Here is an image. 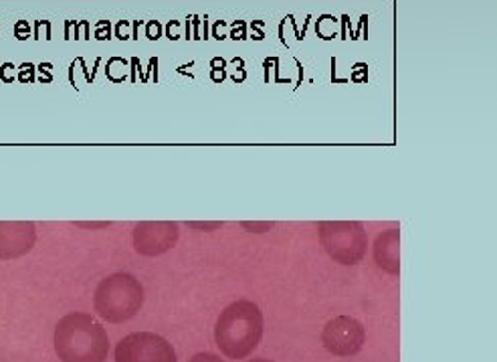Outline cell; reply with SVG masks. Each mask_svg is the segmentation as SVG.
Returning <instances> with one entry per match:
<instances>
[{
    "instance_id": "1",
    "label": "cell",
    "mask_w": 497,
    "mask_h": 362,
    "mask_svg": "<svg viewBox=\"0 0 497 362\" xmlns=\"http://www.w3.org/2000/svg\"><path fill=\"white\" fill-rule=\"evenodd\" d=\"M53 344L61 362H105L110 350L103 326L83 312L67 314L59 320Z\"/></svg>"
},
{
    "instance_id": "2",
    "label": "cell",
    "mask_w": 497,
    "mask_h": 362,
    "mask_svg": "<svg viewBox=\"0 0 497 362\" xmlns=\"http://www.w3.org/2000/svg\"><path fill=\"white\" fill-rule=\"evenodd\" d=\"M263 338V314L259 305L249 300H237L221 312L214 326V340L219 350L240 360L255 352Z\"/></svg>"
},
{
    "instance_id": "3",
    "label": "cell",
    "mask_w": 497,
    "mask_h": 362,
    "mask_svg": "<svg viewBox=\"0 0 497 362\" xmlns=\"http://www.w3.org/2000/svg\"><path fill=\"white\" fill-rule=\"evenodd\" d=\"M95 312L107 322H126L133 318L144 304V287L128 273L105 277L95 289Z\"/></svg>"
},
{
    "instance_id": "4",
    "label": "cell",
    "mask_w": 497,
    "mask_h": 362,
    "mask_svg": "<svg viewBox=\"0 0 497 362\" xmlns=\"http://www.w3.org/2000/svg\"><path fill=\"white\" fill-rule=\"evenodd\" d=\"M317 237L328 255L342 265H356L362 261L368 247L364 227L352 221L321 223L317 227Z\"/></svg>"
},
{
    "instance_id": "5",
    "label": "cell",
    "mask_w": 497,
    "mask_h": 362,
    "mask_svg": "<svg viewBox=\"0 0 497 362\" xmlns=\"http://www.w3.org/2000/svg\"><path fill=\"white\" fill-rule=\"evenodd\" d=\"M115 362H178L174 346L154 332H136L115 346Z\"/></svg>"
},
{
    "instance_id": "6",
    "label": "cell",
    "mask_w": 497,
    "mask_h": 362,
    "mask_svg": "<svg viewBox=\"0 0 497 362\" xmlns=\"http://www.w3.org/2000/svg\"><path fill=\"white\" fill-rule=\"evenodd\" d=\"M366 342L364 326L352 316H338L330 320L321 332V344L333 356H354Z\"/></svg>"
},
{
    "instance_id": "7",
    "label": "cell",
    "mask_w": 497,
    "mask_h": 362,
    "mask_svg": "<svg viewBox=\"0 0 497 362\" xmlns=\"http://www.w3.org/2000/svg\"><path fill=\"white\" fill-rule=\"evenodd\" d=\"M178 241V225L174 223H144L133 231V247L140 255L156 257L170 251Z\"/></svg>"
},
{
    "instance_id": "8",
    "label": "cell",
    "mask_w": 497,
    "mask_h": 362,
    "mask_svg": "<svg viewBox=\"0 0 497 362\" xmlns=\"http://www.w3.org/2000/svg\"><path fill=\"white\" fill-rule=\"evenodd\" d=\"M374 261L386 273H400V233L396 229H388L378 235L374 243Z\"/></svg>"
},
{
    "instance_id": "9",
    "label": "cell",
    "mask_w": 497,
    "mask_h": 362,
    "mask_svg": "<svg viewBox=\"0 0 497 362\" xmlns=\"http://www.w3.org/2000/svg\"><path fill=\"white\" fill-rule=\"evenodd\" d=\"M188 362H224V360L221 356H217V354H212V352H198Z\"/></svg>"
},
{
    "instance_id": "10",
    "label": "cell",
    "mask_w": 497,
    "mask_h": 362,
    "mask_svg": "<svg viewBox=\"0 0 497 362\" xmlns=\"http://www.w3.org/2000/svg\"><path fill=\"white\" fill-rule=\"evenodd\" d=\"M249 362H273V360H267V358H253Z\"/></svg>"
}]
</instances>
